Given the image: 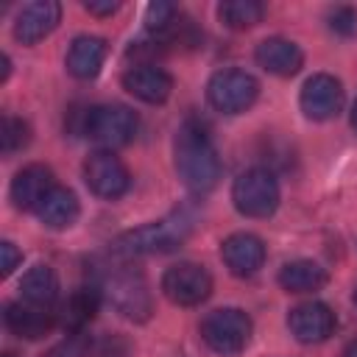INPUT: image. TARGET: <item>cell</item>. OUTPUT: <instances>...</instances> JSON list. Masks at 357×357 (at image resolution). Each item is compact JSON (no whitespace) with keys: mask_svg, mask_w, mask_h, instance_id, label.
Segmentation results:
<instances>
[{"mask_svg":"<svg viewBox=\"0 0 357 357\" xmlns=\"http://www.w3.org/2000/svg\"><path fill=\"white\" fill-rule=\"evenodd\" d=\"M8 73H11V59H8V56H3V78H0V81H6V78H8Z\"/></svg>","mask_w":357,"mask_h":357,"instance_id":"obj_29","label":"cell"},{"mask_svg":"<svg viewBox=\"0 0 357 357\" xmlns=\"http://www.w3.org/2000/svg\"><path fill=\"white\" fill-rule=\"evenodd\" d=\"M3 357H14V354H11V351H6V354H3Z\"/></svg>","mask_w":357,"mask_h":357,"instance_id":"obj_33","label":"cell"},{"mask_svg":"<svg viewBox=\"0 0 357 357\" xmlns=\"http://www.w3.org/2000/svg\"><path fill=\"white\" fill-rule=\"evenodd\" d=\"M61 20V6L56 0H33L25 3L14 20V39L22 45H36L47 33L56 31Z\"/></svg>","mask_w":357,"mask_h":357,"instance_id":"obj_12","label":"cell"},{"mask_svg":"<svg viewBox=\"0 0 357 357\" xmlns=\"http://www.w3.org/2000/svg\"><path fill=\"white\" fill-rule=\"evenodd\" d=\"M20 290H22V301L50 310L53 301L59 298V276L50 265H33L31 271H25Z\"/></svg>","mask_w":357,"mask_h":357,"instance_id":"obj_22","label":"cell"},{"mask_svg":"<svg viewBox=\"0 0 357 357\" xmlns=\"http://www.w3.org/2000/svg\"><path fill=\"white\" fill-rule=\"evenodd\" d=\"M354 307H357V287H354Z\"/></svg>","mask_w":357,"mask_h":357,"instance_id":"obj_32","label":"cell"},{"mask_svg":"<svg viewBox=\"0 0 357 357\" xmlns=\"http://www.w3.org/2000/svg\"><path fill=\"white\" fill-rule=\"evenodd\" d=\"M86 337L84 335H70V337H64L61 343H56V346H50L42 357H84L86 354Z\"/></svg>","mask_w":357,"mask_h":357,"instance_id":"obj_25","label":"cell"},{"mask_svg":"<svg viewBox=\"0 0 357 357\" xmlns=\"http://www.w3.org/2000/svg\"><path fill=\"white\" fill-rule=\"evenodd\" d=\"M84 181H86V187L98 198H106V201H114V198L126 195L128 187H131L128 167L112 151H92L86 156V162H84Z\"/></svg>","mask_w":357,"mask_h":357,"instance_id":"obj_8","label":"cell"},{"mask_svg":"<svg viewBox=\"0 0 357 357\" xmlns=\"http://www.w3.org/2000/svg\"><path fill=\"white\" fill-rule=\"evenodd\" d=\"M192 231V215L184 209H176L173 215L145 223L139 229L123 231L109 243V254L114 259H137V257H151V254H165L181 245Z\"/></svg>","mask_w":357,"mask_h":357,"instance_id":"obj_2","label":"cell"},{"mask_svg":"<svg viewBox=\"0 0 357 357\" xmlns=\"http://www.w3.org/2000/svg\"><path fill=\"white\" fill-rule=\"evenodd\" d=\"M251 332H254V324H251L248 312H243L237 307L212 310L201 321V337H204V343L215 354H220V357H237L248 346Z\"/></svg>","mask_w":357,"mask_h":357,"instance_id":"obj_4","label":"cell"},{"mask_svg":"<svg viewBox=\"0 0 357 357\" xmlns=\"http://www.w3.org/2000/svg\"><path fill=\"white\" fill-rule=\"evenodd\" d=\"M53 187H56V181H53L50 167H45V165H28L11 181V201H14L17 209H25V212L33 209L36 212V206L45 201V195Z\"/></svg>","mask_w":357,"mask_h":357,"instance_id":"obj_17","label":"cell"},{"mask_svg":"<svg viewBox=\"0 0 357 357\" xmlns=\"http://www.w3.org/2000/svg\"><path fill=\"white\" fill-rule=\"evenodd\" d=\"M100 296L112 304L114 312H120L123 318L137 321V324L148 321L153 312V296H151L148 279L131 268L109 273L100 284Z\"/></svg>","mask_w":357,"mask_h":357,"instance_id":"obj_3","label":"cell"},{"mask_svg":"<svg viewBox=\"0 0 357 357\" xmlns=\"http://www.w3.org/2000/svg\"><path fill=\"white\" fill-rule=\"evenodd\" d=\"M351 128L357 131V98H354V103H351Z\"/></svg>","mask_w":357,"mask_h":357,"instance_id":"obj_30","label":"cell"},{"mask_svg":"<svg viewBox=\"0 0 357 357\" xmlns=\"http://www.w3.org/2000/svg\"><path fill=\"white\" fill-rule=\"evenodd\" d=\"M279 181L268 167H251L231 184L234 209L245 218H271L279 206Z\"/></svg>","mask_w":357,"mask_h":357,"instance_id":"obj_5","label":"cell"},{"mask_svg":"<svg viewBox=\"0 0 357 357\" xmlns=\"http://www.w3.org/2000/svg\"><path fill=\"white\" fill-rule=\"evenodd\" d=\"M81 215V204H78V195L70 190V187H61L56 184L45 201L36 206V218L47 226V229H70Z\"/></svg>","mask_w":357,"mask_h":357,"instance_id":"obj_19","label":"cell"},{"mask_svg":"<svg viewBox=\"0 0 357 357\" xmlns=\"http://www.w3.org/2000/svg\"><path fill=\"white\" fill-rule=\"evenodd\" d=\"M329 28L335 33H340V36H354L357 33V11L354 8H346V6L335 8L329 14Z\"/></svg>","mask_w":357,"mask_h":357,"instance_id":"obj_26","label":"cell"},{"mask_svg":"<svg viewBox=\"0 0 357 357\" xmlns=\"http://www.w3.org/2000/svg\"><path fill=\"white\" fill-rule=\"evenodd\" d=\"M173 165H176V173L181 178V184L195 192V195H204V192H212L220 181V156L206 134L204 126L187 120L178 131H176V139H173Z\"/></svg>","mask_w":357,"mask_h":357,"instance_id":"obj_1","label":"cell"},{"mask_svg":"<svg viewBox=\"0 0 357 357\" xmlns=\"http://www.w3.org/2000/svg\"><path fill=\"white\" fill-rule=\"evenodd\" d=\"M100 287H78L75 293L67 296V301L59 310V324L70 332V335H84V326L95 318L98 307H100Z\"/></svg>","mask_w":357,"mask_h":357,"instance_id":"obj_20","label":"cell"},{"mask_svg":"<svg viewBox=\"0 0 357 357\" xmlns=\"http://www.w3.org/2000/svg\"><path fill=\"white\" fill-rule=\"evenodd\" d=\"M162 293L178 304V307H195L209 298L212 293V276L204 265L195 262H178L170 265L162 276Z\"/></svg>","mask_w":357,"mask_h":357,"instance_id":"obj_9","label":"cell"},{"mask_svg":"<svg viewBox=\"0 0 357 357\" xmlns=\"http://www.w3.org/2000/svg\"><path fill=\"white\" fill-rule=\"evenodd\" d=\"M220 259L234 276H251L265 262V243L257 234L237 231L220 243Z\"/></svg>","mask_w":357,"mask_h":357,"instance_id":"obj_13","label":"cell"},{"mask_svg":"<svg viewBox=\"0 0 357 357\" xmlns=\"http://www.w3.org/2000/svg\"><path fill=\"white\" fill-rule=\"evenodd\" d=\"M3 318H6V326L17 337H25V340H39L59 324L56 312H50L47 307L28 304V301H11L3 312Z\"/></svg>","mask_w":357,"mask_h":357,"instance_id":"obj_16","label":"cell"},{"mask_svg":"<svg viewBox=\"0 0 357 357\" xmlns=\"http://www.w3.org/2000/svg\"><path fill=\"white\" fill-rule=\"evenodd\" d=\"M254 59L257 64L271 73V75H282V78H290L301 70L304 64V53L296 42L290 39H282V36H271V39H262L254 50Z\"/></svg>","mask_w":357,"mask_h":357,"instance_id":"obj_15","label":"cell"},{"mask_svg":"<svg viewBox=\"0 0 357 357\" xmlns=\"http://www.w3.org/2000/svg\"><path fill=\"white\" fill-rule=\"evenodd\" d=\"M287 329L298 343H324L335 332V312L321 301H304L290 310Z\"/></svg>","mask_w":357,"mask_h":357,"instance_id":"obj_11","label":"cell"},{"mask_svg":"<svg viewBox=\"0 0 357 357\" xmlns=\"http://www.w3.org/2000/svg\"><path fill=\"white\" fill-rule=\"evenodd\" d=\"M106 53H109L106 39H100V36H75L70 50H67V70H70V75H75L81 81L95 78L100 73L103 61H106Z\"/></svg>","mask_w":357,"mask_h":357,"instance_id":"obj_18","label":"cell"},{"mask_svg":"<svg viewBox=\"0 0 357 357\" xmlns=\"http://www.w3.org/2000/svg\"><path fill=\"white\" fill-rule=\"evenodd\" d=\"M298 103L310 120H332L343 109V84L329 73H315L304 81Z\"/></svg>","mask_w":357,"mask_h":357,"instance_id":"obj_10","label":"cell"},{"mask_svg":"<svg viewBox=\"0 0 357 357\" xmlns=\"http://www.w3.org/2000/svg\"><path fill=\"white\" fill-rule=\"evenodd\" d=\"M346 357H357V340H354V343L346 349Z\"/></svg>","mask_w":357,"mask_h":357,"instance_id":"obj_31","label":"cell"},{"mask_svg":"<svg viewBox=\"0 0 357 357\" xmlns=\"http://www.w3.org/2000/svg\"><path fill=\"white\" fill-rule=\"evenodd\" d=\"M137 114L128 106L120 103H106V106H92L84 112L81 120V134L92 137L95 142H100L103 148H120L128 145L137 134Z\"/></svg>","mask_w":357,"mask_h":357,"instance_id":"obj_6","label":"cell"},{"mask_svg":"<svg viewBox=\"0 0 357 357\" xmlns=\"http://www.w3.org/2000/svg\"><path fill=\"white\" fill-rule=\"evenodd\" d=\"M123 86L142 103H165L173 92V78L156 64H134L123 73Z\"/></svg>","mask_w":357,"mask_h":357,"instance_id":"obj_14","label":"cell"},{"mask_svg":"<svg viewBox=\"0 0 357 357\" xmlns=\"http://www.w3.org/2000/svg\"><path fill=\"white\" fill-rule=\"evenodd\" d=\"M326 282H329L326 268L312 259H293L279 271V284L287 293H312V290H321Z\"/></svg>","mask_w":357,"mask_h":357,"instance_id":"obj_21","label":"cell"},{"mask_svg":"<svg viewBox=\"0 0 357 357\" xmlns=\"http://www.w3.org/2000/svg\"><path fill=\"white\" fill-rule=\"evenodd\" d=\"M84 8L89 14H95V17H112L120 8V3H114V0H86Z\"/></svg>","mask_w":357,"mask_h":357,"instance_id":"obj_28","label":"cell"},{"mask_svg":"<svg viewBox=\"0 0 357 357\" xmlns=\"http://www.w3.org/2000/svg\"><path fill=\"white\" fill-rule=\"evenodd\" d=\"M265 17V6L259 0H223L218 6V20L231 31L254 28Z\"/></svg>","mask_w":357,"mask_h":357,"instance_id":"obj_23","label":"cell"},{"mask_svg":"<svg viewBox=\"0 0 357 357\" xmlns=\"http://www.w3.org/2000/svg\"><path fill=\"white\" fill-rule=\"evenodd\" d=\"M259 84L245 70H218L206 84V100L220 114H240L254 106Z\"/></svg>","mask_w":357,"mask_h":357,"instance_id":"obj_7","label":"cell"},{"mask_svg":"<svg viewBox=\"0 0 357 357\" xmlns=\"http://www.w3.org/2000/svg\"><path fill=\"white\" fill-rule=\"evenodd\" d=\"M0 142H3V156H14L17 151H22L31 142V126L20 117L6 114L3 128H0Z\"/></svg>","mask_w":357,"mask_h":357,"instance_id":"obj_24","label":"cell"},{"mask_svg":"<svg viewBox=\"0 0 357 357\" xmlns=\"http://www.w3.org/2000/svg\"><path fill=\"white\" fill-rule=\"evenodd\" d=\"M0 257H3V262H0L3 276L14 273V268L22 262V251H20V248H17L11 240H3V243H0Z\"/></svg>","mask_w":357,"mask_h":357,"instance_id":"obj_27","label":"cell"}]
</instances>
